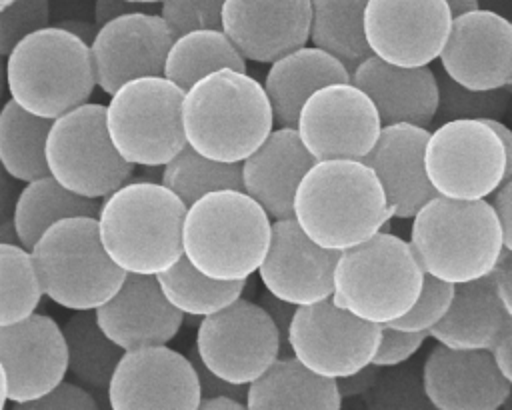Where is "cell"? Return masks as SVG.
Returning <instances> with one entry per match:
<instances>
[{"mask_svg":"<svg viewBox=\"0 0 512 410\" xmlns=\"http://www.w3.org/2000/svg\"><path fill=\"white\" fill-rule=\"evenodd\" d=\"M384 186L376 172L354 158L316 160L294 196V218L322 248H352L392 218Z\"/></svg>","mask_w":512,"mask_h":410,"instance_id":"6da1fadb","label":"cell"},{"mask_svg":"<svg viewBox=\"0 0 512 410\" xmlns=\"http://www.w3.org/2000/svg\"><path fill=\"white\" fill-rule=\"evenodd\" d=\"M168 302L186 316L204 318L236 302L246 280H216L200 272L184 254L170 268L156 274Z\"/></svg>","mask_w":512,"mask_h":410,"instance_id":"e575fe53","label":"cell"},{"mask_svg":"<svg viewBox=\"0 0 512 410\" xmlns=\"http://www.w3.org/2000/svg\"><path fill=\"white\" fill-rule=\"evenodd\" d=\"M486 122L496 130V134L500 136L504 150H506V176L504 182L512 178V130L502 122V120H494V118H486Z\"/></svg>","mask_w":512,"mask_h":410,"instance_id":"f907efd6","label":"cell"},{"mask_svg":"<svg viewBox=\"0 0 512 410\" xmlns=\"http://www.w3.org/2000/svg\"><path fill=\"white\" fill-rule=\"evenodd\" d=\"M2 402L24 404L44 396L68 372V346L62 328L46 314L0 326Z\"/></svg>","mask_w":512,"mask_h":410,"instance_id":"2e32d148","label":"cell"},{"mask_svg":"<svg viewBox=\"0 0 512 410\" xmlns=\"http://www.w3.org/2000/svg\"><path fill=\"white\" fill-rule=\"evenodd\" d=\"M426 172L440 196L456 200L490 198L506 176V150L482 118L440 122L426 142Z\"/></svg>","mask_w":512,"mask_h":410,"instance_id":"8fae6325","label":"cell"},{"mask_svg":"<svg viewBox=\"0 0 512 410\" xmlns=\"http://www.w3.org/2000/svg\"><path fill=\"white\" fill-rule=\"evenodd\" d=\"M380 336L382 324L358 318L326 298L296 306L288 346L306 368L336 380L372 364Z\"/></svg>","mask_w":512,"mask_h":410,"instance_id":"4fadbf2b","label":"cell"},{"mask_svg":"<svg viewBox=\"0 0 512 410\" xmlns=\"http://www.w3.org/2000/svg\"><path fill=\"white\" fill-rule=\"evenodd\" d=\"M172 42L160 12L136 10L102 24L90 42L96 86L110 96L132 78L164 74Z\"/></svg>","mask_w":512,"mask_h":410,"instance_id":"ac0fdd59","label":"cell"},{"mask_svg":"<svg viewBox=\"0 0 512 410\" xmlns=\"http://www.w3.org/2000/svg\"><path fill=\"white\" fill-rule=\"evenodd\" d=\"M22 408H98V402L84 386L62 380L50 392Z\"/></svg>","mask_w":512,"mask_h":410,"instance_id":"7bdbcfd3","label":"cell"},{"mask_svg":"<svg viewBox=\"0 0 512 410\" xmlns=\"http://www.w3.org/2000/svg\"><path fill=\"white\" fill-rule=\"evenodd\" d=\"M454 288L456 284L452 282L424 274V284L414 306L404 316L388 324L410 332H430V328H434L448 312L454 298Z\"/></svg>","mask_w":512,"mask_h":410,"instance_id":"f35d334b","label":"cell"},{"mask_svg":"<svg viewBox=\"0 0 512 410\" xmlns=\"http://www.w3.org/2000/svg\"><path fill=\"white\" fill-rule=\"evenodd\" d=\"M408 242L426 274L452 284L492 274L504 250L502 226L490 200L440 194L414 214Z\"/></svg>","mask_w":512,"mask_h":410,"instance_id":"277c9868","label":"cell"},{"mask_svg":"<svg viewBox=\"0 0 512 410\" xmlns=\"http://www.w3.org/2000/svg\"><path fill=\"white\" fill-rule=\"evenodd\" d=\"M424 274L410 242L380 230L338 252L330 298L358 318L388 324L414 306Z\"/></svg>","mask_w":512,"mask_h":410,"instance_id":"52a82bcc","label":"cell"},{"mask_svg":"<svg viewBox=\"0 0 512 410\" xmlns=\"http://www.w3.org/2000/svg\"><path fill=\"white\" fill-rule=\"evenodd\" d=\"M220 68L248 72L246 58L224 30L202 28L174 38L166 56L164 76L186 92L196 80Z\"/></svg>","mask_w":512,"mask_h":410,"instance_id":"d6a6232c","label":"cell"},{"mask_svg":"<svg viewBox=\"0 0 512 410\" xmlns=\"http://www.w3.org/2000/svg\"><path fill=\"white\" fill-rule=\"evenodd\" d=\"M58 26L74 32L76 36H80L82 40H86L88 44L94 40L96 32H98V24L92 20V22H86V20H60Z\"/></svg>","mask_w":512,"mask_h":410,"instance_id":"816d5d0a","label":"cell"},{"mask_svg":"<svg viewBox=\"0 0 512 410\" xmlns=\"http://www.w3.org/2000/svg\"><path fill=\"white\" fill-rule=\"evenodd\" d=\"M224 0H162L160 14L170 26L174 38L192 30H222Z\"/></svg>","mask_w":512,"mask_h":410,"instance_id":"60d3db41","label":"cell"},{"mask_svg":"<svg viewBox=\"0 0 512 410\" xmlns=\"http://www.w3.org/2000/svg\"><path fill=\"white\" fill-rule=\"evenodd\" d=\"M50 26V0H14L0 8V52L6 56L24 36Z\"/></svg>","mask_w":512,"mask_h":410,"instance_id":"ab89813d","label":"cell"},{"mask_svg":"<svg viewBox=\"0 0 512 410\" xmlns=\"http://www.w3.org/2000/svg\"><path fill=\"white\" fill-rule=\"evenodd\" d=\"M272 218L244 190L224 188L200 196L184 216V256L216 280H246L270 246Z\"/></svg>","mask_w":512,"mask_h":410,"instance_id":"5b68a950","label":"cell"},{"mask_svg":"<svg viewBox=\"0 0 512 410\" xmlns=\"http://www.w3.org/2000/svg\"><path fill=\"white\" fill-rule=\"evenodd\" d=\"M102 330L124 350L168 344L184 314L164 296L154 274H126L120 288L96 308Z\"/></svg>","mask_w":512,"mask_h":410,"instance_id":"603a6c76","label":"cell"},{"mask_svg":"<svg viewBox=\"0 0 512 410\" xmlns=\"http://www.w3.org/2000/svg\"><path fill=\"white\" fill-rule=\"evenodd\" d=\"M478 6L512 20V0H478Z\"/></svg>","mask_w":512,"mask_h":410,"instance_id":"db71d44e","label":"cell"},{"mask_svg":"<svg viewBox=\"0 0 512 410\" xmlns=\"http://www.w3.org/2000/svg\"><path fill=\"white\" fill-rule=\"evenodd\" d=\"M440 68L472 90L512 86V20L476 8L454 16Z\"/></svg>","mask_w":512,"mask_h":410,"instance_id":"d6986e66","label":"cell"},{"mask_svg":"<svg viewBox=\"0 0 512 410\" xmlns=\"http://www.w3.org/2000/svg\"><path fill=\"white\" fill-rule=\"evenodd\" d=\"M428 336L430 332H410L390 324H382V336H380L378 350L372 358V364L380 368H392V366L404 364L422 348Z\"/></svg>","mask_w":512,"mask_h":410,"instance_id":"b9f144b4","label":"cell"},{"mask_svg":"<svg viewBox=\"0 0 512 410\" xmlns=\"http://www.w3.org/2000/svg\"><path fill=\"white\" fill-rule=\"evenodd\" d=\"M312 0H224L222 30L246 60L272 64L310 40Z\"/></svg>","mask_w":512,"mask_h":410,"instance_id":"7402d4cb","label":"cell"},{"mask_svg":"<svg viewBox=\"0 0 512 410\" xmlns=\"http://www.w3.org/2000/svg\"><path fill=\"white\" fill-rule=\"evenodd\" d=\"M62 332L68 346V372L80 384L106 392L124 348L102 330L96 310H74Z\"/></svg>","mask_w":512,"mask_h":410,"instance_id":"4dcf8cb0","label":"cell"},{"mask_svg":"<svg viewBox=\"0 0 512 410\" xmlns=\"http://www.w3.org/2000/svg\"><path fill=\"white\" fill-rule=\"evenodd\" d=\"M316 158L308 152L296 128H274L242 164V190L248 192L272 220L294 216V196Z\"/></svg>","mask_w":512,"mask_h":410,"instance_id":"484cf974","label":"cell"},{"mask_svg":"<svg viewBox=\"0 0 512 410\" xmlns=\"http://www.w3.org/2000/svg\"><path fill=\"white\" fill-rule=\"evenodd\" d=\"M492 278L496 282V290L500 294V300L512 320V252L510 250H502L500 260L496 264V268L492 270Z\"/></svg>","mask_w":512,"mask_h":410,"instance_id":"7dc6e473","label":"cell"},{"mask_svg":"<svg viewBox=\"0 0 512 410\" xmlns=\"http://www.w3.org/2000/svg\"><path fill=\"white\" fill-rule=\"evenodd\" d=\"M52 120L24 110L12 98L0 112V160L8 176L30 182L50 174L46 138Z\"/></svg>","mask_w":512,"mask_h":410,"instance_id":"1f68e13d","label":"cell"},{"mask_svg":"<svg viewBox=\"0 0 512 410\" xmlns=\"http://www.w3.org/2000/svg\"><path fill=\"white\" fill-rule=\"evenodd\" d=\"M378 370H380V366L368 364V366L360 368V370L354 372V374L336 378V384H338V390H340L342 400H344V398H354V396H362V394L372 392V388L376 386V382H378V378H380Z\"/></svg>","mask_w":512,"mask_h":410,"instance_id":"ee69618b","label":"cell"},{"mask_svg":"<svg viewBox=\"0 0 512 410\" xmlns=\"http://www.w3.org/2000/svg\"><path fill=\"white\" fill-rule=\"evenodd\" d=\"M260 304L268 310V314L274 318V322H276V326H278V330H280V338H282V354H280V356L292 354V352H290V346H288V328H290V322H292V316H294L296 306L290 304V302H284V300L276 298V296L270 294L268 290L262 294Z\"/></svg>","mask_w":512,"mask_h":410,"instance_id":"f6af8a7d","label":"cell"},{"mask_svg":"<svg viewBox=\"0 0 512 410\" xmlns=\"http://www.w3.org/2000/svg\"><path fill=\"white\" fill-rule=\"evenodd\" d=\"M98 210L96 198L80 196L64 188L52 174H46L26 182L20 190L12 210V224L18 242L30 250L54 222L70 216L96 218Z\"/></svg>","mask_w":512,"mask_h":410,"instance_id":"f546056e","label":"cell"},{"mask_svg":"<svg viewBox=\"0 0 512 410\" xmlns=\"http://www.w3.org/2000/svg\"><path fill=\"white\" fill-rule=\"evenodd\" d=\"M248 408H326L342 406L334 378L306 368L294 354L278 356L256 380L248 384Z\"/></svg>","mask_w":512,"mask_h":410,"instance_id":"f1b7e54d","label":"cell"},{"mask_svg":"<svg viewBox=\"0 0 512 410\" xmlns=\"http://www.w3.org/2000/svg\"><path fill=\"white\" fill-rule=\"evenodd\" d=\"M348 80L350 70L336 56L314 44H304L280 56L270 64L264 78L276 126L296 128L300 108L312 92L326 84Z\"/></svg>","mask_w":512,"mask_h":410,"instance_id":"83f0119b","label":"cell"},{"mask_svg":"<svg viewBox=\"0 0 512 410\" xmlns=\"http://www.w3.org/2000/svg\"><path fill=\"white\" fill-rule=\"evenodd\" d=\"M50 174L68 190L106 198L132 176L106 128V104L84 102L52 120L46 138Z\"/></svg>","mask_w":512,"mask_h":410,"instance_id":"30bf717a","label":"cell"},{"mask_svg":"<svg viewBox=\"0 0 512 410\" xmlns=\"http://www.w3.org/2000/svg\"><path fill=\"white\" fill-rule=\"evenodd\" d=\"M374 100L352 80L332 82L302 104L296 130L316 160H364L382 132Z\"/></svg>","mask_w":512,"mask_h":410,"instance_id":"5bb4252c","label":"cell"},{"mask_svg":"<svg viewBox=\"0 0 512 410\" xmlns=\"http://www.w3.org/2000/svg\"><path fill=\"white\" fill-rule=\"evenodd\" d=\"M450 10H452V16H460L464 12H470V10H476L480 8L478 6V0H446Z\"/></svg>","mask_w":512,"mask_h":410,"instance_id":"11a10c76","label":"cell"},{"mask_svg":"<svg viewBox=\"0 0 512 410\" xmlns=\"http://www.w3.org/2000/svg\"><path fill=\"white\" fill-rule=\"evenodd\" d=\"M42 296L30 250L20 242H0V326L34 314Z\"/></svg>","mask_w":512,"mask_h":410,"instance_id":"8d00e7d4","label":"cell"},{"mask_svg":"<svg viewBox=\"0 0 512 410\" xmlns=\"http://www.w3.org/2000/svg\"><path fill=\"white\" fill-rule=\"evenodd\" d=\"M446 0H368L366 42L374 56L398 66L438 60L452 28Z\"/></svg>","mask_w":512,"mask_h":410,"instance_id":"9a60e30c","label":"cell"},{"mask_svg":"<svg viewBox=\"0 0 512 410\" xmlns=\"http://www.w3.org/2000/svg\"><path fill=\"white\" fill-rule=\"evenodd\" d=\"M368 0H312L310 42L336 56L350 74L372 50L364 32Z\"/></svg>","mask_w":512,"mask_h":410,"instance_id":"836d02e7","label":"cell"},{"mask_svg":"<svg viewBox=\"0 0 512 410\" xmlns=\"http://www.w3.org/2000/svg\"><path fill=\"white\" fill-rule=\"evenodd\" d=\"M202 398L196 366L166 344L124 350L106 390L108 406L198 408Z\"/></svg>","mask_w":512,"mask_h":410,"instance_id":"e0dca14e","label":"cell"},{"mask_svg":"<svg viewBox=\"0 0 512 410\" xmlns=\"http://www.w3.org/2000/svg\"><path fill=\"white\" fill-rule=\"evenodd\" d=\"M274 124L266 88L248 72L220 68L184 92L186 142L212 160L242 162L270 136Z\"/></svg>","mask_w":512,"mask_h":410,"instance_id":"7a4b0ae2","label":"cell"},{"mask_svg":"<svg viewBox=\"0 0 512 410\" xmlns=\"http://www.w3.org/2000/svg\"><path fill=\"white\" fill-rule=\"evenodd\" d=\"M198 408H248L244 400H238L228 394H216V396H202Z\"/></svg>","mask_w":512,"mask_h":410,"instance_id":"f5cc1de1","label":"cell"},{"mask_svg":"<svg viewBox=\"0 0 512 410\" xmlns=\"http://www.w3.org/2000/svg\"><path fill=\"white\" fill-rule=\"evenodd\" d=\"M194 350L218 378L248 386L282 354V338L268 310L240 296L200 320Z\"/></svg>","mask_w":512,"mask_h":410,"instance_id":"7c38bea8","label":"cell"},{"mask_svg":"<svg viewBox=\"0 0 512 410\" xmlns=\"http://www.w3.org/2000/svg\"><path fill=\"white\" fill-rule=\"evenodd\" d=\"M490 202L502 226L504 248L512 252V178L500 184V188L490 196Z\"/></svg>","mask_w":512,"mask_h":410,"instance_id":"bcb514c9","label":"cell"},{"mask_svg":"<svg viewBox=\"0 0 512 410\" xmlns=\"http://www.w3.org/2000/svg\"><path fill=\"white\" fill-rule=\"evenodd\" d=\"M44 296L68 310H96L126 274L102 246L94 216L54 222L30 248Z\"/></svg>","mask_w":512,"mask_h":410,"instance_id":"ba28073f","label":"cell"},{"mask_svg":"<svg viewBox=\"0 0 512 410\" xmlns=\"http://www.w3.org/2000/svg\"><path fill=\"white\" fill-rule=\"evenodd\" d=\"M336 260L338 252L318 246L294 216L276 218L258 276L276 298L306 306L332 296Z\"/></svg>","mask_w":512,"mask_h":410,"instance_id":"ffe728a7","label":"cell"},{"mask_svg":"<svg viewBox=\"0 0 512 410\" xmlns=\"http://www.w3.org/2000/svg\"><path fill=\"white\" fill-rule=\"evenodd\" d=\"M6 86L24 110L54 120L92 96L90 44L58 24L40 28L6 54Z\"/></svg>","mask_w":512,"mask_h":410,"instance_id":"8992f818","label":"cell"},{"mask_svg":"<svg viewBox=\"0 0 512 410\" xmlns=\"http://www.w3.org/2000/svg\"><path fill=\"white\" fill-rule=\"evenodd\" d=\"M502 374L506 376V380L512 384V320L508 322L504 334L500 336L498 344L492 350Z\"/></svg>","mask_w":512,"mask_h":410,"instance_id":"681fc988","label":"cell"},{"mask_svg":"<svg viewBox=\"0 0 512 410\" xmlns=\"http://www.w3.org/2000/svg\"><path fill=\"white\" fill-rule=\"evenodd\" d=\"M422 390L440 410H496L512 396L492 350H458L440 342L424 360Z\"/></svg>","mask_w":512,"mask_h":410,"instance_id":"44dd1931","label":"cell"},{"mask_svg":"<svg viewBox=\"0 0 512 410\" xmlns=\"http://www.w3.org/2000/svg\"><path fill=\"white\" fill-rule=\"evenodd\" d=\"M186 210L184 200L162 182H124L100 202L102 246L124 272L156 276L184 254Z\"/></svg>","mask_w":512,"mask_h":410,"instance_id":"3957f363","label":"cell"},{"mask_svg":"<svg viewBox=\"0 0 512 410\" xmlns=\"http://www.w3.org/2000/svg\"><path fill=\"white\" fill-rule=\"evenodd\" d=\"M184 90L164 74L124 82L106 104V128L134 166L168 164L188 142L182 128Z\"/></svg>","mask_w":512,"mask_h":410,"instance_id":"9c48e42d","label":"cell"},{"mask_svg":"<svg viewBox=\"0 0 512 410\" xmlns=\"http://www.w3.org/2000/svg\"><path fill=\"white\" fill-rule=\"evenodd\" d=\"M350 80L376 104L382 124L408 122L428 128L438 112V76L428 66H398L374 54L362 60Z\"/></svg>","mask_w":512,"mask_h":410,"instance_id":"d4e9b609","label":"cell"},{"mask_svg":"<svg viewBox=\"0 0 512 410\" xmlns=\"http://www.w3.org/2000/svg\"><path fill=\"white\" fill-rule=\"evenodd\" d=\"M438 76V122L458 118H494L502 120L512 104V86L496 90H472L452 80L444 70Z\"/></svg>","mask_w":512,"mask_h":410,"instance_id":"74e56055","label":"cell"},{"mask_svg":"<svg viewBox=\"0 0 512 410\" xmlns=\"http://www.w3.org/2000/svg\"><path fill=\"white\" fill-rule=\"evenodd\" d=\"M130 2H138V4H148V6H152V4H160L162 0H130Z\"/></svg>","mask_w":512,"mask_h":410,"instance_id":"9f6ffc18","label":"cell"},{"mask_svg":"<svg viewBox=\"0 0 512 410\" xmlns=\"http://www.w3.org/2000/svg\"><path fill=\"white\" fill-rule=\"evenodd\" d=\"M510 316L500 300L492 274L460 282L444 318L430 328V336L458 350H494Z\"/></svg>","mask_w":512,"mask_h":410,"instance_id":"4316f807","label":"cell"},{"mask_svg":"<svg viewBox=\"0 0 512 410\" xmlns=\"http://www.w3.org/2000/svg\"><path fill=\"white\" fill-rule=\"evenodd\" d=\"M148 4H138L130 0H94L92 6V18L98 24V28L122 14L136 12V10H146Z\"/></svg>","mask_w":512,"mask_h":410,"instance_id":"c3c4849f","label":"cell"},{"mask_svg":"<svg viewBox=\"0 0 512 410\" xmlns=\"http://www.w3.org/2000/svg\"><path fill=\"white\" fill-rule=\"evenodd\" d=\"M14 0H0V8H4V6H8V4H12Z\"/></svg>","mask_w":512,"mask_h":410,"instance_id":"6f0895ef","label":"cell"},{"mask_svg":"<svg viewBox=\"0 0 512 410\" xmlns=\"http://www.w3.org/2000/svg\"><path fill=\"white\" fill-rule=\"evenodd\" d=\"M430 130L424 126L398 122L384 124L382 132L366 154L364 162L380 178L394 218H414V214L438 192L426 172V142Z\"/></svg>","mask_w":512,"mask_h":410,"instance_id":"cb8c5ba5","label":"cell"},{"mask_svg":"<svg viewBox=\"0 0 512 410\" xmlns=\"http://www.w3.org/2000/svg\"><path fill=\"white\" fill-rule=\"evenodd\" d=\"M160 182L190 206L200 196L214 190H242V164L212 160L186 144L168 164L162 166Z\"/></svg>","mask_w":512,"mask_h":410,"instance_id":"d590c367","label":"cell"}]
</instances>
